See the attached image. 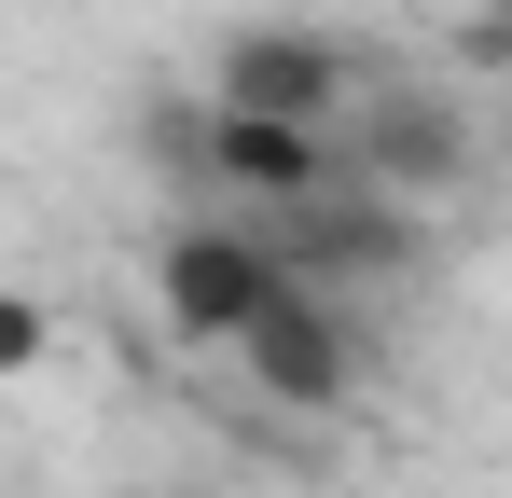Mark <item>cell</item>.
I'll return each mask as SVG.
<instances>
[{
	"instance_id": "cell-1",
	"label": "cell",
	"mask_w": 512,
	"mask_h": 498,
	"mask_svg": "<svg viewBox=\"0 0 512 498\" xmlns=\"http://www.w3.org/2000/svg\"><path fill=\"white\" fill-rule=\"evenodd\" d=\"M291 291V249L263 236V222H167L153 236V319L180 332V346H208V360H236L263 332V305Z\"/></svg>"
},
{
	"instance_id": "cell-2",
	"label": "cell",
	"mask_w": 512,
	"mask_h": 498,
	"mask_svg": "<svg viewBox=\"0 0 512 498\" xmlns=\"http://www.w3.org/2000/svg\"><path fill=\"white\" fill-rule=\"evenodd\" d=\"M194 97L208 111H277V125H346L360 111V56L333 28H305V14H236Z\"/></svg>"
},
{
	"instance_id": "cell-3",
	"label": "cell",
	"mask_w": 512,
	"mask_h": 498,
	"mask_svg": "<svg viewBox=\"0 0 512 498\" xmlns=\"http://www.w3.org/2000/svg\"><path fill=\"white\" fill-rule=\"evenodd\" d=\"M236 374H250L277 415H346V402H360V332H346L333 291H305V277H291V291L263 305V332L236 346Z\"/></svg>"
},
{
	"instance_id": "cell-4",
	"label": "cell",
	"mask_w": 512,
	"mask_h": 498,
	"mask_svg": "<svg viewBox=\"0 0 512 498\" xmlns=\"http://www.w3.org/2000/svg\"><path fill=\"white\" fill-rule=\"evenodd\" d=\"M263 236L291 249V277H305V291H360V277H402V263H416V208H402V194H374V180H333V194L277 208Z\"/></svg>"
},
{
	"instance_id": "cell-5",
	"label": "cell",
	"mask_w": 512,
	"mask_h": 498,
	"mask_svg": "<svg viewBox=\"0 0 512 498\" xmlns=\"http://www.w3.org/2000/svg\"><path fill=\"white\" fill-rule=\"evenodd\" d=\"M346 180V125H277V111H208V194H236L250 222L305 208Z\"/></svg>"
},
{
	"instance_id": "cell-6",
	"label": "cell",
	"mask_w": 512,
	"mask_h": 498,
	"mask_svg": "<svg viewBox=\"0 0 512 498\" xmlns=\"http://www.w3.org/2000/svg\"><path fill=\"white\" fill-rule=\"evenodd\" d=\"M346 180H374V194L429 208V194L471 180V125H457L443 97H374V111H346Z\"/></svg>"
},
{
	"instance_id": "cell-7",
	"label": "cell",
	"mask_w": 512,
	"mask_h": 498,
	"mask_svg": "<svg viewBox=\"0 0 512 498\" xmlns=\"http://www.w3.org/2000/svg\"><path fill=\"white\" fill-rule=\"evenodd\" d=\"M42 360H56V305H42V291H0V388L42 374Z\"/></svg>"
},
{
	"instance_id": "cell-8",
	"label": "cell",
	"mask_w": 512,
	"mask_h": 498,
	"mask_svg": "<svg viewBox=\"0 0 512 498\" xmlns=\"http://www.w3.org/2000/svg\"><path fill=\"white\" fill-rule=\"evenodd\" d=\"M471 42H485V56H512V0H471Z\"/></svg>"
}]
</instances>
